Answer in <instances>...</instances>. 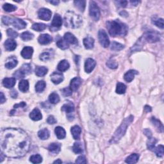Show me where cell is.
Wrapping results in <instances>:
<instances>
[{
	"mask_svg": "<svg viewBox=\"0 0 164 164\" xmlns=\"http://www.w3.org/2000/svg\"><path fill=\"white\" fill-rule=\"evenodd\" d=\"M0 144L5 156L20 158L24 156L30 149V139L20 129L7 128L1 131Z\"/></svg>",
	"mask_w": 164,
	"mask_h": 164,
	"instance_id": "obj_1",
	"label": "cell"
},
{
	"mask_svg": "<svg viewBox=\"0 0 164 164\" xmlns=\"http://www.w3.org/2000/svg\"><path fill=\"white\" fill-rule=\"evenodd\" d=\"M160 40V34L156 31H148L140 38L131 49V53L140 51L146 43H154Z\"/></svg>",
	"mask_w": 164,
	"mask_h": 164,
	"instance_id": "obj_2",
	"label": "cell"
},
{
	"mask_svg": "<svg viewBox=\"0 0 164 164\" xmlns=\"http://www.w3.org/2000/svg\"><path fill=\"white\" fill-rule=\"evenodd\" d=\"M107 27L109 34L112 37L124 36L128 32L126 25L119 20L108 21L107 23Z\"/></svg>",
	"mask_w": 164,
	"mask_h": 164,
	"instance_id": "obj_3",
	"label": "cell"
},
{
	"mask_svg": "<svg viewBox=\"0 0 164 164\" xmlns=\"http://www.w3.org/2000/svg\"><path fill=\"white\" fill-rule=\"evenodd\" d=\"M133 121V117L132 115H130L126 118L124 121L122 122L121 126L118 128V130L115 131L114 133V135L112 137V139L110 141V144H115L119 142L122 137L124 135L126 131L127 130L128 127L130 126L132 121Z\"/></svg>",
	"mask_w": 164,
	"mask_h": 164,
	"instance_id": "obj_4",
	"label": "cell"
},
{
	"mask_svg": "<svg viewBox=\"0 0 164 164\" xmlns=\"http://www.w3.org/2000/svg\"><path fill=\"white\" fill-rule=\"evenodd\" d=\"M81 17L73 12L69 11L64 16V25L67 28H78L82 25Z\"/></svg>",
	"mask_w": 164,
	"mask_h": 164,
	"instance_id": "obj_5",
	"label": "cell"
},
{
	"mask_svg": "<svg viewBox=\"0 0 164 164\" xmlns=\"http://www.w3.org/2000/svg\"><path fill=\"white\" fill-rule=\"evenodd\" d=\"M89 14L90 17L94 20H95V21H98L99 19V17H100V10H99L98 5L94 1L90 2Z\"/></svg>",
	"mask_w": 164,
	"mask_h": 164,
	"instance_id": "obj_6",
	"label": "cell"
},
{
	"mask_svg": "<svg viewBox=\"0 0 164 164\" xmlns=\"http://www.w3.org/2000/svg\"><path fill=\"white\" fill-rule=\"evenodd\" d=\"M98 38L99 43L104 48H107L110 45V40L108 39L107 32L104 30H100L98 33Z\"/></svg>",
	"mask_w": 164,
	"mask_h": 164,
	"instance_id": "obj_7",
	"label": "cell"
},
{
	"mask_svg": "<svg viewBox=\"0 0 164 164\" xmlns=\"http://www.w3.org/2000/svg\"><path fill=\"white\" fill-rule=\"evenodd\" d=\"M51 12L48 8H41L38 12V16L39 18L44 20H49L51 17Z\"/></svg>",
	"mask_w": 164,
	"mask_h": 164,
	"instance_id": "obj_8",
	"label": "cell"
},
{
	"mask_svg": "<svg viewBox=\"0 0 164 164\" xmlns=\"http://www.w3.org/2000/svg\"><path fill=\"white\" fill-rule=\"evenodd\" d=\"M10 25H12L14 27L19 30H22L26 28V23L22 19L18 18H12L10 19Z\"/></svg>",
	"mask_w": 164,
	"mask_h": 164,
	"instance_id": "obj_9",
	"label": "cell"
},
{
	"mask_svg": "<svg viewBox=\"0 0 164 164\" xmlns=\"http://www.w3.org/2000/svg\"><path fill=\"white\" fill-rule=\"evenodd\" d=\"M96 62L92 58H88L85 63V71L87 73L91 72L95 68Z\"/></svg>",
	"mask_w": 164,
	"mask_h": 164,
	"instance_id": "obj_10",
	"label": "cell"
},
{
	"mask_svg": "<svg viewBox=\"0 0 164 164\" xmlns=\"http://www.w3.org/2000/svg\"><path fill=\"white\" fill-rule=\"evenodd\" d=\"M62 25V19L60 17L59 14H56L53 17L52 23H51V27L56 30V29L59 28Z\"/></svg>",
	"mask_w": 164,
	"mask_h": 164,
	"instance_id": "obj_11",
	"label": "cell"
},
{
	"mask_svg": "<svg viewBox=\"0 0 164 164\" xmlns=\"http://www.w3.org/2000/svg\"><path fill=\"white\" fill-rule=\"evenodd\" d=\"M51 80L55 84H59L64 80V75L60 72H54L51 75Z\"/></svg>",
	"mask_w": 164,
	"mask_h": 164,
	"instance_id": "obj_12",
	"label": "cell"
},
{
	"mask_svg": "<svg viewBox=\"0 0 164 164\" xmlns=\"http://www.w3.org/2000/svg\"><path fill=\"white\" fill-rule=\"evenodd\" d=\"M53 40V38L51 36L48 34H42L40 35L39 37L38 38V41L42 45H46L51 43Z\"/></svg>",
	"mask_w": 164,
	"mask_h": 164,
	"instance_id": "obj_13",
	"label": "cell"
},
{
	"mask_svg": "<svg viewBox=\"0 0 164 164\" xmlns=\"http://www.w3.org/2000/svg\"><path fill=\"white\" fill-rule=\"evenodd\" d=\"M33 53V49L31 47H25L21 51V56L25 59H30Z\"/></svg>",
	"mask_w": 164,
	"mask_h": 164,
	"instance_id": "obj_14",
	"label": "cell"
},
{
	"mask_svg": "<svg viewBox=\"0 0 164 164\" xmlns=\"http://www.w3.org/2000/svg\"><path fill=\"white\" fill-rule=\"evenodd\" d=\"M82 80L80 78L76 77L73 78L70 83V88L72 91H77V89L81 85Z\"/></svg>",
	"mask_w": 164,
	"mask_h": 164,
	"instance_id": "obj_15",
	"label": "cell"
},
{
	"mask_svg": "<svg viewBox=\"0 0 164 164\" xmlns=\"http://www.w3.org/2000/svg\"><path fill=\"white\" fill-rule=\"evenodd\" d=\"M4 46L5 49L7 51H14V49L16 48L17 47V43L13 39H7L4 43Z\"/></svg>",
	"mask_w": 164,
	"mask_h": 164,
	"instance_id": "obj_16",
	"label": "cell"
},
{
	"mask_svg": "<svg viewBox=\"0 0 164 164\" xmlns=\"http://www.w3.org/2000/svg\"><path fill=\"white\" fill-rule=\"evenodd\" d=\"M17 63H18V61H17V58L13 56L8 58L5 66L6 68L8 69H12L14 68V67L17 65Z\"/></svg>",
	"mask_w": 164,
	"mask_h": 164,
	"instance_id": "obj_17",
	"label": "cell"
},
{
	"mask_svg": "<svg viewBox=\"0 0 164 164\" xmlns=\"http://www.w3.org/2000/svg\"><path fill=\"white\" fill-rule=\"evenodd\" d=\"M30 118L35 121H39V120L42 119V113H41L40 111L38 108H35L33 110V111L30 113Z\"/></svg>",
	"mask_w": 164,
	"mask_h": 164,
	"instance_id": "obj_18",
	"label": "cell"
},
{
	"mask_svg": "<svg viewBox=\"0 0 164 164\" xmlns=\"http://www.w3.org/2000/svg\"><path fill=\"white\" fill-rule=\"evenodd\" d=\"M16 81L15 78H6L3 80V85L7 89H10L15 85Z\"/></svg>",
	"mask_w": 164,
	"mask_h": 164,
	"instance_id": "obj_19",
	"label": "cell"
},
{
	"mask_svg": "<svg viewBox=\"0 0 164 164\" xmlns=\"http://www.w3.org/2000/svg\"><path fill=\"white\" fill-rule=\"evenodd\" d=\"M61 144L60 143H52L48 146V150L51 153L58 154L60 151Z\"/></svg>",
	"mask_w": 164,
	"mask_h": 164,
	"instance_id": "obj_20",
	"label": "cell"
},
{
	"mask_svg": "<svg viewBox=\"0 0 164 164\" xmlns=\"http://www.w3.org/2000/svg\"><path fill=\"white\" fill-rule=\"evenodd\" d=\"M71 133L72 135V137L75 140H79L80 137V135L81 132V129L78 126H74L71 128Z\"/></svg>",
	"mask_w": 164,
	"mask_h": 164,
	"instance_id": "obj_21",
	"label": "cell"
},
{
	"mask_svg": "<svg viewBox=\"0 0 164 164\" xmlns=\"http://www.w3.org/2000/svg\"><path fill=\"white\" fill-rule=\"evenodd\" d=\"M83 44L86 49H92L94 45V39L91 37L88 36L83 39Z\"/></svg>",
	"mask_w": 164,
	"mask_h": 164,
	"instance_id": "obj_22",
	"label": "cell"
},
{
	"mask_svg": "<svg viewBox=\"0 0 164 164\" xmlns=\"http://www.w3.org/2000/svg\"><path fill=\"white\" fill-rule=\"evenodd\" d=\"M137 74H138V72L135 70H130L124 74V78L125 81L127 82H131L134 79L135 76Z\"/></svg>",
	"mask_w": 164,
	"mask_h": 164,
	"instance_id": "obj_23",
	"label": "cell"
},
{
	"mask_svg": "<svg viewBox=\"0 0 164 164\" xmlns=\"http://www.w3.org/2000/svg\"><path fill=\"white\" fill-rule=\"evenodd\" d=\"M55 132L58 139H64L66 136V131L62 127H56L55 130Z\"/></svg>",
	"mask_w": 164,
	"mask_h": 164,
	"instance_id": "obj_24",
	"label": "cell"
},
{
	"mask_svg": "<svg viewBox=\"0 0 164 164\" xmlns=\"http://www.w3.org/2000/svg\"><path fill=\"white\" fill-rule=\"evenodd\" d=\"M64 40L67 42H69L72 44H76L78 43V40L71 33H66L64 35Z\"/></svg>",
	"mask_w": 164,
	"mask_h": 164,
	"instance_id": "obj_25",
	"label": "cell"
},
{
	"mask_svg": "<svg viewBox=\"0 0 164 164\" xmlns=\"http://www.w3.org/2000/svg\"><path fill=\"white\" fill-rule=\"evenodd\" d=\"M62 110L65 111L67 113L71 114V113L74 112V105H73L71 102H67L66 104L64 105L63 107H62Z\"/></svg>",
	"mask_w": 164,
	"mask_h": 164,
	"instance_id": "obj_26",
	"label": "cell"
},
{
	"mask_svg": "<svg viewBox=\"0 0 164 164\" xmlns=\"http://www.w3.org/2000/svg\"><path fill=\"white\" fill-rule=\"evenodd\" d=\"M69 64L68 62L66 60H62L60 62V63L58 64V71H60L61 72H64L67 71V69L69 68Z\"/></svg>",
	"mask_w": 164,
	"mask_h": 164,
	"instance_id": "obj_27",
	"label": "cell"
},
{
	"mask_svg": "<svg viewBox=\"0 0 164 164\" xmlns=\"http://www.w3.org/2000/svg\"><path fill=\"white\" fill-rule=\"evenodd\" d=\"M48 69L44 66H37L36 69V74L37 77H42L45 76L48 72Z\"/></svg>",
	"mask_w": 164,
	"mask_h": 164,
	"instance_id": "obj_28",
	"label": "cell"
},
{
	"mask_svg": "<svg viewBox=\"0 0 164 164\" xmlns=\"http://www.w3.org/2000/svg\"><path fill=\"white\" fill-rule=\"evenodd\" d=\"M19 89L21 92H27L29 89L28 81L26 80H23L20 81L19 83Z\"/></svg>",
	"mask_w": 164,
	"mask_h": 164,
	"instance_id": "obj_29",
	"label": "cell"
},
{
	"mask_svg": "<svg viewBox=\"0 0 164 164\" xmlns=\"http://www.w3.org/2000/svg\"><path fill=\"white\" fill-rule=\"evenodd\" d=\"M38 136L42 140H46L49 137V131L46 128L42 129L38 132Z\"/></svg>",
	"mask_w": 164,
	"mask_h": 164,
	"instance_id": "obj_30",
	"label": "cell"
},
{
	"mask_svg": "<svg viewBox=\"0 0 164 164\" xmlns=\"http://www.w3.org/2000/svg\"><path fill=\"white\" fill-rule=\"evenodd\" d=\"M19 71L21 72L22 74H23L24 77H25L26 75L29 74L31 71V68L30 64H25L22 66L21 68L19 69Z\"/></svg>",
	"mask_w": 164,
	"mask_h": 164,
	"instance_id": "obj_31",
	"label": "cell"
},
{
	"mask_svg": "<svg viewBox=\"0 0 164 164\" xmlns=\"http://www.w3.org/2000/svg\"><path fill=\"white\" fill-rule=\"evenodd\" d=\"M139 159V155L138 154H136V153H134L131 154L130 156H129L126 159L125 162L128 163H135L137 162H138V160Z\"/></svg>",
	"mask_w": 164,
	"mask_h": 164,
	"instance_id": "obj_32",
	"label": "cell"
},
{
	"mask_svg": "<svg viewBox=\"0 0 164 164\" xmlns=\"http://www.w3.org/2000/svg\"><path fill=\"white\" fill-rule=\"evenodd\" d=\"M151 122L152 123H153V124L154 126L156 127L157 130L160 131V132H163V124L161 123L160 121H159L158 119H155L154 118H152Z\"/></svg>",
	"mask_w": 164,
	"mask_h": 164,
	"instance_id": "obj_33",
	"label": "cell"
},
{
	"mask_svg": "<svg viewBox=\"0 0 164 164\" xmlns=\"http://www.w3.org/2000/svg\"><path fill=\"white\" fill-rule=\"evenodd\" d=\"M46 86V82L44 81H38L36 85V90L37 92H42L44 90Z\"/></svg>",
	"mask_w": 164,
	"mask_h": 164,
	"instance_id": "obj_34",
	"label": "cell"
},
{
	"mask_svg": "<svg viewBox=\"0 0 164 164\" xmlns=\"http://www.w3.org/2000/svg\"><path fill=\"white\" fill-rule=\"evenodd\" d=\"M126 90V86L124 83L118 82V84H117L116 92L119 94H122L125 93Z\"/></svg>",
	"mask_w": 164,
	"mask_h": 164,
	"instance_id": "obj_35",
	"label": "cell"
},
{
	"mask_svg": "<svg viewBox=\"0 0 164 164\" xmlns=\"http://www.w3.org/2000/svg\"><path fill=\"white\" fill-rule=\"evenodd\" d=\"M49 100L52 104H57L60 101V97L57 93L53 92L49 96Z\"/></svg>",
	"mask_w": 164,
	"mask_h": 164,
	"instance_id": "obj_36",
	"label": "cell"
},
{
	"mask_svg": "<svg viewBox=\"0 0 164 164\" xmlns=\"http://www.w3.org/2000/svg\"><path fill=\"white\" fill-rule=\"evenodd\" d=\"M46 27L47 26L43 23H36V24L33 25L31 28L37 31H42L44 30Z\"/></svg>",
	"mask_w": 164,
	"mask_h": 164,
	"instance_id": "obj_37",
	"label": "cell"
},
{
	"mask_svg": "<svg viewBox=\"0 0 164 164\" xmlns=\"http://www.w3.org/2000/svg\"><path fill=\"white\" fill-rule=\"evenodd\" d=\"M72 150L77 154L83 153V148H82L81 144L80 142H75L72 147Z\"/></svg>",
	"mask_w": 164,
	"mask_h": 164,
	"instance_id": "obj_38",
	"label": "cell"
},
{
	"mask_svg": "<svg viewBox=\"0 0 164 164\" xmlns=\"http://www.w3.org/2000/svg\"><path fill=\"white\" fill-rule=\"evenodd\" d=\"M154 151V153H156V156L159 158L162 157L163 156L164 154V148L163 146L162 145H159L158 147H156V148H154L153 150Z\"/></svg>",
	"mask_w": 164,
	"mask_h": 164,
	"instance_id": "obj_39",
	"label": "cell"
},
{
	"mask_svg": "<svg viewBox=\"0 0 164 164\" xmlns=\"http://www.w3.org/2000/svg\"><path fill=\"white\" fill-rule=\"evenodd\" d=\"M156 142H157V140L156 139L153 138V137L149 138V140L147 142V146L148 149L153 151V149L155 148V144H156Z\"/></svg>",
	"mask_w": 164,
	"mask_h": 164,
	"instance_id": "obj_40",
	"label": "cell"
},
{
	"mask_svg": "<svg viewBox=\"0 0 164 164\" xmlns=\"http://www.w3.org/2000/svg\"><path fill=\"white\" fill-rule=\"evenodd\" d=\"M20 38H21L22 40L25 41L30 40L33 38V34L29 31H25L20 35Z\"/></svg>",
	"mask_w": 164,
	"mask_h": 164,
	"instance_id": "obj_41",
	"label": "cell"
},
{
	"mask_svg": "<svg viewBox=\"0 0 164 164\" xmlns=\"http://www.w3.org/2000/svg\"><path fill=\"white\" fill-rule=\"evenodd\" d=\"M74 5L81 12H83L85 8L86 1H74Z\"/></svg>",
	"mask_w": 164,
	"mask_h": 164,
	"instance_id": "obj_42",
	"label": "cell"
},
{
	"mask_svg": "<svg viewBox=\"0 0 164 164\" xmlns=\"http://www.w3.org/2000/svg\"><path fill=\"white\" fill-rule=\"evenodd\" d=\"M30 161L33 163H40L42 162V158L40 154H34L30 157Z\"/></svg>",
	"mask_w": 164,
	"mask_h": 164,
	"instance_id": "obj_43",
	"label": "cell"
},
{
	"mask_svg": "<svg viewBox=\"0 0 164 164\" xmlns=\"http://www.w3.org/2000/svg\"><path fill=\"white\" fill-rule=\"evenodd\" d=\"M57 45L58 48L62 49H66L69 48V45L65 40L60 39L57 41Z\"/></svg>",
	"mask_w": 164,
	"mask_h": 164,
	"instance_id": "obj_44",
	"label": "cell"
},
{
	"mask_svg": "<svg viewBox=\"0 0 164 164\" xmlns=\"http://www.w3.org/2000/svg\"><path fill=\"white\" fill-rule=\"evenodd\" d=\"M3 8L7 12H11L15 11L17 9V7L15 5L9 4V3H5L3 6Z\"/></svg>",
	"mask_w": 164,
	"mask_h": 164,
	"instance_id": "obj_45",
	"label": "cell"
},
{
	"mask_svg": "<svg viewBox=\"0 0 164 164\" xmlns=\"http://www.w3.org/2000/svg\"><path fill=\"white\" fill-rule=\"evenodd\" d=\"M124 48V46L117 42H113L111 45V49L113 51H121Z\"/></svg>",
	"mask_w": 164,
	"mask_h": 164,
	"instance_id": "obj_46",
	"label": "cell"
},
{
	"mask_svg": "<svg viewBox=\"0 0 164 164\" xmlns=\"http://www.w3.org/2000/svg\"><path fill=\"white\" fill-rule=\"evenodd\" d=\"M107 66L110 69H115L118 68V64L117 63V62L115 60H113V58H110V59H109V60L107 62Z\"/></svg>",
	"mask_w": 164,
	"mask_h": 164,
	"instance_id": "obj_47",
	"label": "cell"
},
{
	"mask_svg": "<svg viewBox=\"0 0 164 164\" xmlns=\"http://www.w3.org/2000/svg\"><path fill=\"white\" fill-rule=\"evenodd\" d=\"M7 34L8 37L13 38V39H14V38H16L17 36H18V33H17V31L12 30V28L8 29L7 31Z\"/></svg>",
	"mask_w": 164,
	"mask_h": 164,
	"instance_id": "obj_48",
	"label": "cell"
},
{
	"mask_svg": "<svg viewBox=\"0 0 164 164\" xmlns=\"http://www.w3.org/2000/svg\"><path fill=\"white\" fill-rule=\"evenodd\" d=\"M51 58V55L50 53L48 52H44L43 53L41 54L40 55V59L43 61V62H45L50 59Z\"/></svg>",
	"mask_w": 164,
	"mask_h": 164,
	"instance_id": "obj_49",
	"label": "cell"
},
{
	"mask_svg": "<svg viewBox=\"0 0 164 164\" xmlns=\"http://www.w3.org/2000/svg\"><path fill=\"white\" fill-rule=\"evenodd\" d=\"M153 23L161 29L163 28V19H158L156 20H154V21H153Z\"/></svg>",
	"mask_w": 164,
	"mask_h": 164,
	"instance_id": "obj_50",
	"label": "cell"
},
{
	"mask_svg": "<svg viewBox=\"0 0 164 164\" xmlns=\"http://www.w3.org/2000/svg\"><path fill=\"white\" fill-rule=\"evenodd\" d=\"M62 91V94H64V96H69L72 94V90L71 89V88L70 87H67L65 88V89H64Z\"/></svg>",
	"mask_w": 164,
	"mask_h": 164,
	"instance_id": "obj_51",
	"label": "cell"
},
{
	"mask_svg": "<svg viewBox=\"0 0 164 164\" xmlns=\"http://www.w3.org/2000/svg\"><path fill=\"white\" fill-rule=\"evenodd\" d=\"M76 163H86L87 160L85 157L84 156H80L78 157V159L76 160Z\"/></svg>",
	"mask_w": 164,
	"mask_h": 164,
	"instance_id": "obj_52",
	"label": "cell"
},
{
	"mask_svg": "<svg viewBox=\"0 0 164 164\" xmlns=\"http://www.w3.org/2000/svg\"><path fill=\"white\" fill-rule=\"evenodd\" d=\"M47 122H48V123L49 124H54L57 122V120L55 119L53 116L50 115L48 117V119H47Z\"/></svg>",
	"mask_w": 164,
	"mask_h": 164,
	"instance_id": "obj_53",
	"label": "cell"
},
{
	"mask_svg": "<svg viewBox=\"0 0 164 164\" xmlns=\"http://www.w3.org/2000/svg\"><path fill=\"white\" fill-rule=\"evenodd\" d=\"M117 3L119 5L120 7H126V5L128 4V1H117Z\"/></svg>",
	"mask_w": 164,
	"mask_h": 164,
	"instance_id": "obj_54",
	"label": "cell"
},
{
	"mask_svg": "<svg viewBox=\"0 0 164 164\" xmlns=\"http://www.w3.org/2000/svg\"><path fill=\"white\" fill-rule=\"evenodd\" d=\"M144 134L148 137V138H150V137H151L152 136L151 131L149 130V129H146V130H144Z\"/></svg>",
	"mask_w": 164,
	"mask_h": 164,
	"instance_id": "obj_55",
	"label": "cell"
},
{
	"mask_svg": "<svg viewBox=\"0 0 164 164\" xmlns=\"http://www.w3.org/2000/svg\"><path fill=\"white\" fill-rule=\"evenodd\" d=\"M26 103L25 102H20L19 104H16L14 105V108H20V107H25L26 106Z\"/></svg>",
	"mask_w": 164,
	"mask_h": 164,
	"instance_id": "obj_56",
	"label": "cell"
},
{
	"mask_svg": "<svg viewBox=\"0 0 164 164\" xmlns=\"http://www.w3.org/2000/svg\"><path fill=\"white\" fill-rule=\"evenodd\" d=\"M10 96H12V98H16L17 96V92L16 90H12V91L10 92Z\"/></svg>",
	"mask_w": 164,
	"mask_h": 164,
	"instance_id": "obj_57",
	"label": "cell"
},
{
	"mask_svg": "<svg viewBox=\"0 0 164 164\" xmlns=\"http://www.w3.org/2000/svg\"><path fill=\"white\" fill-rule=\"evenodd\" d=\"M5 101H6V99H5V97L4 94H3V93L1 92V104L4 103V102Z\"/></svg>",
	"mask_w": 164,
	"mask_h": 164,
	"instance_id": "obj_58",
	"label": "cell"
},
{
	"mask_svg": "<svg viewBox=\"0 0 164 164\" xmlns=\"http://www.w3.org/2000/svg\"><path fill=\"white\" fill-rule=\"evenodd\" d=\"M144 110L146 112H151V108L149 107V106H146L144 108Z\"/></svg>",
	"mask_w": 164,
	"mask_h": 164,
	"instance_id": "obj_59",
	"label": "cell"
},
{
	"mask_svg": "<svg viewBox=\"0 0 164 164\" xmlns=\"http://www.w3.org/2000/svg\"><path fill=\"white\" fill-rule=\"evenodd\" d=\"M49 3L53 4V5H57L58 3H59V1H49Z\"/></svg>",
	"mask_w": 164,
	"mask_h": 164,
	"instance_id": "obj_60",
	"label": "cell"
},
{
	"mask_svg": "<svg viewBox=\"0 0 164 164\" xmlns=\"http://www.w3.org/2000/svg\"><path fill=\"white\" fill-rule=\"evenodd\" d=\"M139 1H131V3L132 4V5H133L134 6H137V4L139 3Z\"/></svg>",
	"mask_w": 164,
	"mask_h": 164,
	"instance_id": "obj_61",
	"label": "cell"
},
{
	"mask_svg": "<svg viewBox=\"0 0 164 164\" xmlns=\"http://www.w3.org/2000/svg\"><path fill=\"white\" fill-rule=\"evenodd\" d=\"M53 163H62V160H60V159H58V160H57L56 161H55Z\"/></svg>",
	"mask_w": 164,
	"mask_h": 164,
	"instance_id": "obj_62",
	"label": "cell"
}]
</instances>
